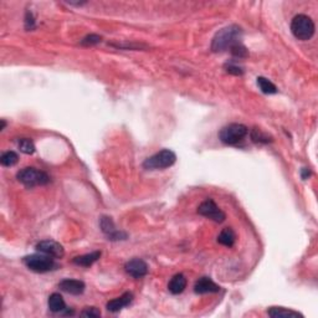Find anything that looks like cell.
I'll list each match as a JSON object with an SVG mask.
<instances>
[{"label": "cell", "instance_id": "8fae6325", "mask_svg": "<svg viewBox=\"0 0 318 318\" xmlns=\"http://www.w3.org/2000/svg\"><path fill=\"white\" fill-rule=\"evenodd\" d=\"M59 287L61 288L64 292L70 293V295H75V296H79L82 295L86 288V285L84 282L80 280H74V278H65L62 280L61 282L59 283Z\"/></svg>", "mask_w": 318, "mask_h": 318}, {"label": "cell", "instance_id": "7c38bea8", "mask_svg": "<svg viewBox=\"0 0 318 318\" xmlns=\"http://www.w3.org/2000/svg\"><path fill=\"white\" fill-rule=\"evenodd\" d=\"M132 301H133V293L124 292L122 296H119V297L117 298H113V300H111L108 303H107L106 306L107 311H109V312L112 313H117L121 310H123L124 307L131 305Z\"/></svg>", "mask_w": 318, "mask_h": 318}, {"label": "cell", "instance_id": "277c9868", "mask_svg": "<svg viewBox=\"0 0 318 318\" xmlns=\"http://www.w3.org/2000/svg\"><path fill=\"white\" fill-rule=\"evenodd\" d=\"M16 179L26 188H34L37 185H46L50 183V176L44 170L34 168V166H26L21 170L17 171Z\"/></svg>", "mask_w": 318, "mask_h": 318}, {"label": "cell", "instance_id": "cb8c5ba5", "mask_svg": "<svg viewBox=\"0 0 318 318\" xmlns=\"http://www.w3.org/2000/svg\"><path fill=\"white\" fill-rule=\"evenodd\" d=\"M230 51L231 54H233V56L236 57V59H245V57L248 56V51L247 49L243 46V44L236 45V46H234Z\"/></svg>", "mask_w": 318, "mask_h": 318}, {"label": "cell", "instance_id": "5b68a950", "mask_svg": "<svg viewBox=\"0 0 318 318\" xmlns=\"http://www.w3.org/2000/svg\"><path fill=\"white\" fill-rule=\"evenodd\" d=\"M248 133V128L245 124L241 123H230L221 128L219 132V139L223 142L224 144L228 146H235L238 144L241 141H243Z\"/></svg>", "mask_w": 318, "mask_h": 318}, {"label": "cell", "instance_id": "7a4b0ae2", "mask_svg": "<svg viewBox=\"0 0 318 318\" xmlns=\"http://www.w3.org/2000/svg\"><path fill=\"white\" fill-rule=\"evenodd\" d=\"M22 262L26 266L29 270L34 271L37 273H45L50 272L59 268V263L55 261L54 257L45 253H34V255L25 256L22 258Z\"/></svg>", "mask_w": 318, "mask_h": 318}, {"label": "cell", "instance_id": "30bf717a", "mask_svg": "<svg viewBox=\"0 0 318 318\" xmlns=\"http://www.w3.org/2000/svg\"><path fill=\"white\" fill-rule=\"evenodd\" d=\"M124 270L133 278H142L148 273V265L142 258H132L126 262Z\"/></svg>", "mask_w": 318, "mask_h": 318}, {"label": "cell", "instance_id": "484cf974", "mask_svg": "<svg viewBox=\"0 0 318 318\" xmlns=\"http://www.w3.org/2000/svg\"><path fill=\"white\" fill-rule=\"evenodd\" d=\"M36 27V24H35V19H34V15L30 10H27L26 14H25V29L29 31V30H32Z\"/></svg>", "mask_w": 318, "mask_h": 318}, {"label": "cell", "instance_id": "7402d4cb", "mask_svg": "<svg viewBox=\"0 0 318 318\" xmlns=\"http://www.w3.org/2000/svg\"><path fill=\"white\" fill-rule=\"evenodd\" d=\"M17 148L24 154H34L35 153V144L31 139L29 138H20L17 141Z\"/></svg>", "mask_w": 318, "mask_h": 318}, {"label": "cell", "instance_id": "9c48e42d", "mask_svg": "<svg viewBox=\"0 0 318 318\" xmlns=\"http://www.w3.org/2000/svg\"><path fill=\"white\" fill-rule=\"evenodd\" d=\"M36 250L39 252L45 253V255H49L54 258H61L65 255V248L64 246L60 242L54 240H44L40 241L36 245Z\"/></svg>", "mask_w": 318, "mask_h": 318}, {"label": "cell", "instance_id": "603a6c76", "mask_svg": "<svg viewBox=\"0 0 318 318\" xmlns=\"http://www.w3.org/2000/svg\"><path fill=\"white\" fill-rule=\"evenodd\" d=\"M101 41H102V37L99 36V35L89 34V35H87V36H84L83 39L81 40V42H80V44H81L82 46H93V45L99 44Z\"/></svg>", "mask_w": 318, "mask_h": 318}, {"label": "cell", "instance_id": "e0dca14e", "mask_svg": "<svg viewBox=\"0 0 318 318\" xmlns=\"http://www.w3.org/2000/svg\"><path fill=\"white\" fill-rule=\"evenodd\" d=\"M47 305H49L50 311L54 313H60L66 311V303H65L64 298L60 293H52L49 297Z\"/></svg>", "mask_w": 318, "mask_h": 318}, {"label": "cell", "instance_id": "d4e9b609", "mask_svg": "<svg viewBox=\"0 0 318 318\" xmlns=\"http://www.w3.org/2000/svg\"><path fill=\"white\" fill-rule=\"evenodd\" d=\"M80 316H82V317L96 318V317H99V316H101V311H99L98 308H96V307H87V308H84V310L82 311L81 313H80Z\"/></svg>", "mask_w": 318, "mask_h": 318}, {"label": "cell", "instance_id": "9a60e30c", "mask_svg": "<svg viewBox=\"0 0 318 318\" xmlns=\"http://www.w3.org/2000/svg\"><path fill=\"white\" fill-rule=\"evenodd\" d=\"M267 315L272 318H303L302 313L285 307H270L267 310Z\"/></svg>", "mask_w": 318, "mask_h": 318}, {"label": "cell", "instance_id": "f1b7e54d", "mask_svg": "<svg viewBox=\"0 0 318 318\" xmlns=\"http://www.w3.org/2000/svg\"><path fill=\"white\" fill-rule=\"evenodd\" d=\"M5 126H6V122H5V119H1V127H0V129H1V131H4Z\"/></svg>", "mask_w": 318, "mask_h": 318}, {"label": "cell", "instance_id": "3957f363", "mask_svg": "<svg viewBox=\"0 0 318 318\" xmlns=\"http://www.w3.org/2000/svg\"><path fill=\"white\" fill-rule=\"evenodd\" d=\"M291 31H292L293 36L302 41H307V40L312 39L316 31V25L313 20L311 19L308 15L298 14L296 15L291 22Z\"/></svg>", "mask_w": 318, "mask_h": 318}, {"label": "cell", "instance_id": "6da1fadb", "mask_svg": "<svg viewBox=\"0 0 318 318\" xmlns=\"http://www.w3.org/2000/svg\"><path fill=\"white\" fill-rule=\"evenodd\" d=\"M241 40H242V29L238 25H229L216 32L211 41V50L214 52L231 50L236 45L242 44Z\"/></svg>", "mask_w": 318, "mask_h": 318}, {"label": "cell", "instance_id": "44dd1931", "mask_svg": "<svg viewBox=\"0 0 318 318\" xmlns=\"http://www.w3.org/2000/svg\"><path fill=\"white\" fill-rule=\"evenodd\" d=\"M251 139L255 143H271L273 141L272 137L268 136L267 133H265V132H262L258 128H253L251 131Z\"/></svg>", "mask_w": 318, "mask_h": 318}, {"label": "cell", "instance_id": "d6986e66", "mask_svg": "<svg viewBox=\"0 0 318 318\" xmlns=\"http://www.w3.org/2000/svg\"><path fill=\"white\" fill-rule=\"evenodd\" d=\"M257 86L260 87L261 91L266 94L277 93V87H276L270 80L266 79V77H262V76L257 77Z\"/></svg>", "mask_w": 318, "mask_h": 318}, {"label": "cell", "instance_id": "52a82bcc", "mask_svg": "<svg viewBox=\"0 0 318 318\" xmlns=\"http://www.w3.org/2000/svg\"><path fill=\"white\" fill-rule=\"evenodd\" d=\"M198 214L201 216L210 219V220L215 221V223H223L226 219L225 213L216 205L215 201L213 199H206L203 203L199 205Z\"/></svg>", "mask_w": 318, "mask_h": 318}, {"label": "cell", "instance_id": "5bb4252c", "mask_svg": "<svg viewBox=\"0 0 318 318\" xmlns=\"http://www.w3.org/2000/svg\"><path fill=\"white\" fill-rule=\"evenodd\" d=\"M186 281L185 276L183 273H176L171 277V280L169 281L168 285V290L169 292L173 293V295H180L181 292H184V290L186 288Z\"/></svg>", "mask_w": 318, "mask_h": 318}, {"label": "cell", "instance_id": "ba28073f", "mask_svg": "<svg viewBox=\"0 0 318 318\" xmlns=\"http://www.w3.org/2000/svg\"><path fill=\"white\" fill-rule=\"evenodd\" d=\"M99 226H101L102 233L108 238V240L118 241L126 240L127 238V234L121 230H117L116 226H114L113 220H112V218H109V216H101V219H99Z\"/></svg>", "mask_w": 318, "mask_h": 318}, {"label": "cell", "instance_id": "ffe728a7", "mask_svg": "<svg viewBox=\"0 0 318 318\" xmlns=\"http://www.w3.org/2000/svg\"><path fill=\"white\" fill-rule=\"evenodd\" d=\"M19 161V156L14 151H7L0 157V163L2 166H14Z\"/></svg>", "mask_w": 318, "mask_h": 318}, {"label": "cell", "instance_id": "ac0fdd59", "mask_svg": "<svg viewBox=\"0 0 318 318\" xmlns=\"http://www.w3.org/2000/svg\"><path fill=\"white\" fill-rule=\"evenodd\" d=\"M235 241H236V234L231 228L223 229V230H221V233L219 234V236H218V242L221 243V245H224V246H228V247L234 246Z\"/></svg>", "mask_w": 318, "mask_h": 318}, {"label": "cell", "instance_id": "83f0119b", "mask_svg": "<svg viewBox=\"0 0 318 318\" xmlns=\"http://www.w3.org/2000/svg\"><path fill=\"white\" fill-rule=\"evenodd\" d=\"M311 175V170L307 168H302V170H301V176H302L303 180H306V179H308V176Z\"/></svg>", "mask_w": 318, "mask_h": 318}, {"label": "cell", "instance_id": "8992f818", "mask_svg": "<svg viewBox=\"0 0 318 318\" xmlns=\"http://www.w3.org/2000/svg\"><path fill=\"white\" fill-rule=\"evenodd\" d=\"M176 161V156L170 149H163L158 153L153 154L143 161V168L148 170L153 169H165L173 165Z\"/></svg>", "mask_w": 318, "mask_h": 318}, {"label": "cell", "instance_id": "2e32d148", "mask_svg": "<svg viewBox=\"0 0 318 318\" xmlns=\"http://www.w3.org/2000/svg\"><path fill=\"white\" fill-rule=\"evenodd\" d=\"M99 257H101V251H93V252L76 256V257L72 260V262L77 266H82V267H89V266L93 265L96 261H98Z\"/></svg>", "mask_w": 318, "mask_h": 318}, {"label": "cell", "instance_id": "4316f807", "mask_svg": "<svg viewBox=\"0 0 318 318\" xmlns=\"http://www.w3.org/2000/svg\"><path fill=\"white\" fill-rule=\"evenodd\" d=\"M225 70L229 72V74L236 75V76H240V75L243 74L242 67L238 66V65H236V64H226Z\"/></svg>", "mask_w": 318, "mask_h": 318}, {"label": "cell", "instance_id": "4fadbf2b", "mask_svg": "<svg viewBox=\"0 0 318 318\" xmlns=\"http://www.w3.org/2000/svg\"><path fill=\"white\" fill-rule=\"evenodd\" d=\"M194 291H195V293H198V295H204V293H216L220 291V286L216 285L210 277H201L195 282Z\"/></svg>", "mask_w": 318, "mask_h": 318}]
</instances>
